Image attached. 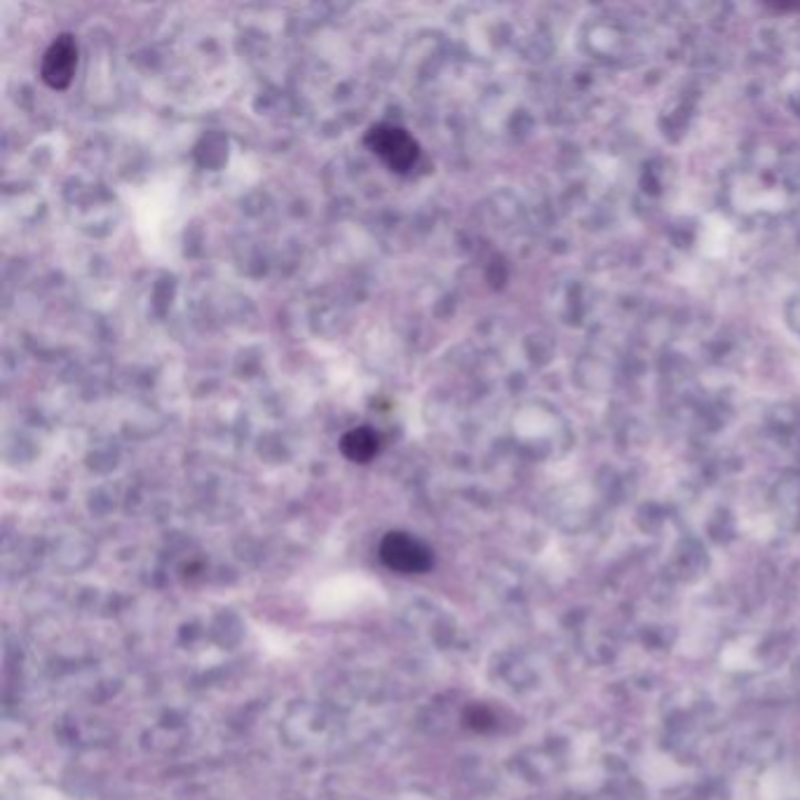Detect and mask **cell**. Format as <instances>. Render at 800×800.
I'll return each mask as SVG.
<instances>
[{
	"label": "cell",
	"instance_id": "277c9868",
	"mask_svg": "<svg viewBox=\"0 0 800 800\" xmlns=\"http://www.w3.org/2000/svg\"><path fill=\"white\" fill-rule=\"evenodd\" d=\"M340 451L348 461L364 465L378 456L380 440L371 428H353L340 436Z\"/></svg>",
	"mask_w": 800,
	"mask_h": 800
},
{
	"label": "cell",
	"instance_id": "7a4b0ae2",
	"mask_svg": "<svg viewBox=\"0 0 800 800\" xmlns=\"http://www.w3.org/2000/svg\"><path fill=\"white\" fill-rule=\"evenodd\" d=\"M364 143L397 174H407L413 170L418 158H421V145L397 125H374L367 137H364Z\"/></svg>",
	"mask_w": 800,
	"mask_h": 800
},
{
	"label": "cell",
	"instance_id": "6da1fadb",
	"mask_svg": "<svg viewBox=\"0 0 800 800\" xmlns=\"http://www.w3.org/2000/svg\"><path fill=\"white\" fill-rule=\"evenodd\" d=\"M378 556L399 575H425L434 566V552L421 538L404 531H390L380 540Z\"/></svg>",
	"mask_w": 800,
	"mask_h": 800
},
{
	"label": "cell",
	"instance_id": "3957f363",
	"mask_svg": "<svg viewBox=\"0 0 800 800\" xmlns=\"http://www.w3.org/2000/svg\"><path fill=\"white\" fill-rule=\"evenodd\" d=\"M78 68V43L73 33H60L43 54L41 78L52 89H66Z\"/></svg>",
	"mask_w": 800,
	"mask_h": 800
}]
</instances>
